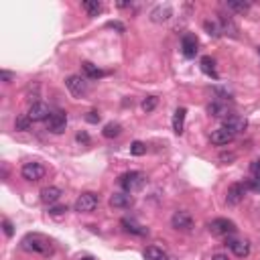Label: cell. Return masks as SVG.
<instances>
[{"mask_svg": "<svg viewBox=\"0 0 260 260\" xmlns=\"http://www.w3.org/2000/svg\"><path fill=\"white\" fill-rule=\"evenodd\" d=\"M30 124H33V120H30L29 116H19L17 120H14V130L19 132H27L30 128Z\"/></svg>", "mask_w": 260, "mask_h": 260, "instance_id": "obj_30", "label": "cell"}, {"mask_svg": "<svg viewBox=\"0 0 260 260\" xmlns=\"http://www.w3.org/2000/svg\"><path fill=\"white\" fill-rule=\"evenodd\" d=\"M200 65H202V71H203L205 75H209V78H213V80H218V71H216V61H213L211 57H202Z\"/></svg>", "mask_w": 260, "mask_h": 260, "instance_id": "obj_23", "label": "cell"}, {"mask_svg": "<svg viewBox=\"0 0 260 260\" xmlns=\"http://www.w3.org/2000/svg\"><path fill=\"white\" fill-rule=\"evenodd\" d=\"M185 116H187L185 108L175 110V114H173V132L175 134H183V130H185Z\"/></svg>", "mask_w": 260, "mask_h": 260, "instance_id": "obj_21", "label": "cell"}, {"mask_svg": "<svg viewBox=\"0 0 260 260\" xmlns=\"http://www.w3.org/2000/svg\"><path fill=\"white\" fill-rule=\"evenodd\" d=\"M0 80H2L4 84H12V80H14V73H10V71L2 69V71H0Z\"/></svg>", "mask_w": 260, "mask_h": 260, "instance_id": "obj_35", "label": "cell"}, {"mask_svg": "<svg viewBox=\"0 0 260 260\" xmlns=\"http://www.w3.org/2000/svg\"><path fill=\"white\" fill-rule=\"evenodd\" d=\"M108 27H110V29H116V30H118V33H124V27H122L120 23H116V21H112V23H108Z\"/></svg>", "mask_w": 260, "mask_h": 260, "instance_id": "obj_39", "label": "cell"}, {"mask_svg": "<svg viewBox=\"0 0 260 260\" xmlns=\"http://www.w3.org/2000/svg\"><path fill=\"white\" fill-rule=\"evenodd\" d=\"M130 152H132L134 157H143L144 152H146V144H143L141 141H136V143L130 144Z\"/></svg>", "mask_w": 260, "mask_h": 260, "instance_id": "obj_31", "label": "cell"}, {"mask_svg": "<svg viewBox=\"0 0 260 260\" xmlns=\"http://www.w3.org/2000/svg\"><path fill=\"white\" fill-rule=\"evenodd\" d=\"M236 139V136L230 132V130H226L224 126L222 128H216L211 134H209V141L213 143V144H218V146H224V144H230L232 141Z\"/></svg>", "mask_w": 260, "mask_h": 260, "instance_id": "obj_13", "label": "cell"}, {"mask_svg": "<svg viewBox=\"0 0 260 260\" xmlns=\"http://www.w3.org/2000/svg\"><path fill=\"white\" fill-rule=\"evenodd\" d=\"M86 120L89 122V124H98V122H100V114L96 110H91V112L86 114Z\"/></svg>", "mask_w": 260, "mask_h": 260, "instance_id": "obj_34", "label": "cell"}, {"mask_svg": "<svg viewBox=\"0 0 260 260\" xmlns=\"http://www.w3.org/2000/svg\"><path fill=\"white\" fill-rule=\"evenodd\" d=\"M75 141L82 143V144H89V136H87V132H78L75 134Z\"/></svg>", "mask_w": 260, "mask_h": 260, "instance_id": "obj_37", "label": "cell"}, {"mask_svg": "<svg viewBox=\"0 0 260 260\" xmlns=\"http://www.w3.org/2000/svg\"><path fill=\"white\" fill-rule=\"evenodd\" d=\"M205 110L213 118H228V114H230V106H228L226 102H222V100H213L205 106Z\"/></svg>", "mask_w": 260, "mask_h": 260, "instance_id": "obj_12", "label": "cell"}, {"mask_svg": "<svg viewBox=\"0 0 260 260\" xmlns=\"http://www.w3.org/2000/svg\"><path fill=\"white\" fill-rule=\"evenodd\" d=\"M82 8L89 14V17H98V14L104 10V4L98 2V0H91V2H82Z\"/></svg>", "mask_w": 260, "mask_h": 260, "instance_id": "obj_26", "label": "cell"}, {"mask_svg": "<svg viewBox=\"0 0 260 260\" xmlns=\"http://www.w3.org/2000/svg\"><path fill=\"white\" fill-rule=\"evenodd\" d=\"M218 25H220L222 35H228V37H238V27H236V23H234V19H232V17H228V14H220Z\"/></svg>", "mask_w": 260, "mask_h": 260, "instance_id": "obj_16", "label": "cell"}, {"mask_svg": "<svg viewBox=\"0 0 260 260\" xmlns=\"http://www.w3.org/2000/svg\"><path fill=\"white\" fill-rule=\"evenodd\" d=\"M143 112H146V114H150V112H155V108L159 106V98L157 96H146L144 100H143Z\"/></svg>", "mask_w": 260, "mask_h": 260, "instance_id": "obj_28", "label": "cell"}, {"mask_svg": "<svg viewBox=\"0 0 260 260\" xmlns=\"http://www.w3.org/2000/svg\"><path fill=\"white\" fill-rule=\"evenodd\" d=\"M203 29H205V33H207L209 37H213V39L222 37V30H220V25H218V21H211V19H207V21L203 23Z\"/></svg>", "mask_w": 260, "mask_h": 260, "instance_id": "obj_27", "label": "cell"}, {"mask_svg": "<svg viewBox=\"0 0 260 260\" xmlns=\"http://www.w3.org/2000/svg\"><path fill=\"white\" fill-rule=\"evenodd\" d=\"M27 116L33 120V122H41V120H49L51 116V110H49V106L47 104H43V102H33L30 104V108L27 112Z\"/></svg>", "mask_w": 260, "mask_h": 260, "instance_id": "obj_11", "label": "cell"}, {"mask_svg": "<svg viewBox=\"0 0 260 260\" xmlns=\"http://www.w3.org/2000/svg\"><path fill=\"white\" fill-rule=\"evenodd\" d=\"M82 260H94V258H91V256H84Z\"/></svg>", "mask_w": 260, "mask_h": 260, "instance_id": "obj_41", "label": "cell"}, {"mask_svg": "<svg viewBox=\"0 0 260 260\" xmlns=\"http://www.w3.org/2000/svg\"><path fill=\"white\" fill-rule=\"evenodd\" d=\"M2 228H4V234H6L8 238H12V234H14V228H12V224H10L8 220H2Z\"/></svg>", "mask_w": 260, "mask_h": 260, "instance_id": "obj_36", "label": "cell"}, {"mask_svg": "<svg viewBox=\"0 0 260 260\" xmlns=\"http://www.w3.org/2000/svg\"><path fill=\"white\" fill-rule=\"evenodd\" d=\"M102 134L106 136V139H116V136H120V134H122V126L118 124V122H108V124L104 126Z\"/></svg>", "mask_w": 260, "mask_h": 260, "instance_id": "obj_25", "label": "cell"}, {"mask_svg": "<svg viewBox=\"0 0 260 260\" xmlns=\"http://www.w3.org/2000/svg\"><path fill=\"white\" fill-rule=\"evenodd\" d=\"M110 205H112V207H120V209L130 207V205H132V195H130V193H126V191L114 193V195L110 197Z\"/></svg>", "mask_w": 260, "mask_h": 260, "instance_id": "obj_20", "label": "cell"}, {"mask_svg": "<svg viewBox=\"0 0 260 260\" xmlns=\"http://www.w3.org/2000/svg\"><path fill=\"white\" fill-rule=\"evenodd\" d=\"M197 39H195V35H183V39H181V51H183V55H185L187 59H193L195 55H197Z\"/></svg>", "mask_w": 260, "mask_h": 260, "instance_id": "obj_15", "label": "cell"}, {"mask_svg": "<svg viewBox=\"0 0 260 260\" xmlns=\"http://www.w3.org/2000/svg\"><path fill=\"white\" fill-rule=\"evenodd\" d=\"M224 128L230 130L234 136L236 134H242L244 130L248 128V120L244 116H238V114H230L228 118H224Z\"/></svg>", "mask_w": 260, "mask_h": 260, "instance_id": "obj_9", "label": "cell"}, {"mask_svg": "<svg viewBox=\"0 0 260 260\" xmlns=\"http://www.w3.org/2000/svg\"><path fill=\"white\" fill-rule=\"evenodd\" d=\"M228 246H230V250L238 256V258H246L250 254V244L246 240H236V238H228Z\"/></svg>", "mask_w": 260, "mask_h": 260, "instance_id": "obj_14", "label": "cell"}, {"mask_svg": "<svg viewBox=\"0 0 260 260\" xmlns=\"http://www.w3.org/2000/svg\"><path fill=\"white\" fill-rule=\"evenodd\" d=\"M82 69H84V73H86L87 80H100V78H104V75H106V71H102V69L96 67L94 63H89V61H84V63H82Z\"/></svg>", "mask_w": 260, "mask_h": 260, "instance_id": "obj_22", "label": "cell"}, {"mask_svg": "<svg viewBox=\"0 0 260 260\" xmlns=\"http://www.w3.org/2000/svg\"><path fill=\"white\" fill-rule=\"evenodd\" d=\"M246 187H248V189H252V191H256V193H260V177L250 179V181L246 183Z\"/></svg>", "mask_w": 260, "mask_h": 260, "instance_id": "obj_33", "label": "cell"}, {"mask_svg": "<svg viewBox=\"0 0 260 260\" xmlns=\"http://www.w3.org/2000/svg\"><path fill=\"white\" fill-rule=\"evenodd\" d=\"M171 226L179 232H189L193 228V216L185 209H177L171 216Z\"/></svg>", "mask_w": 260, "mask_h": 260, "instance_id": "obj_6", "label": "cell"}, {"mask_svg": "<svg viewBox=\"0 0 260 260\" xmlns=\"http://www.w3.org/2000/svg\"><path fill=\"white\" fill-rule=\"evenodd\" d=\"M173 17V8L169 4H161L157 8H152L150 12V21L152 23H165V21H169Z\"/></svg>", "mask_w": 260, "mask_h": 260, "instance_id": "obj_17", "label": "cell"}, {"mask_svg": "<svg viewBox=\"0 0 260 260\" xmlns=\"http://www.w3.org/2000/svg\"><path fill=\"white\" fill-rule=\"evenodd\" d=\"M122 228L128 232V234H134V236H146L148 234V230L144 226H141L136 220H132V218H124L122 220Z\"/></svg>", "mask_w": 260, "mask_h": 260, "instance_id": "obj_19", "label": "cell"}, {"mask_svg": "<svg viewBox=\"0 0 260 260\" xmlns=\"http://www.w3.org/2000/svg\"><path fill=\"white\" fill-rule=\"evenodd\" d=\"M67 211V205H49V213L51 216H63Z\"/></svg>", "mask_w": 260, "mask_h": 260, "instance_id": "obj_32", "label": "cell"}, {"mask_svg": "<svg viewBox=\"0 0 260 260\" xmlns=\"http://www.w3.org/2000/svg\"><path fill=\"white\" fill-rule=\"evenodd\" d=\"M246 183H232L230 187L226 191V203L228 205H240L244 202V197H246Z\"/></svg>", "mask_w": 260, "mask_h": 260, "instance_id": "obj_5", "label": "cell"}, {"mask_svg": "<svg viewBox=\"0 0 260 260\" xmlns=\"http://www.w3.org/2000/svg\"><path fill=\"white\" fill-rule=\"evenodd\" d=\"M98 203H100V197L96 193H91V191H86L75 200L73 209L78 213H89V211H94L98 207Z\"/></svg>", "mask_w": 260, "mask_h": 260, "instance_id": "obj_4", "label": "cell"}, {"mask_svg": "<svg viewBox=\"0 0 260 260\" xmlns=\"http://www.w3.org/2000/svg\"><path fill=\"white\" fill-rule=\"evenodd\" d=\"M250 171L254 177H260V159H256L252 165H250Z\"/></svg>", "mask_w": 260, "mask_h": 260, "instance_id": "obj_38", "label": "cell"}, {"mask_svg": "<svg viewBox=\"0 0 260 260\" xmlns=\"http://www.w3.org/2000/svg\"><path fill=\"white\" fill-rule=\"evenodd\" d=\"M65 86L75 98H82L84 94H87V82L82 75H69L65 80Z\"/></svg>", "mask_w": 260, "mask_h": 260, "instance_id": "obj_10", "label": "cell"}, {"mask_svg": "<svg viewBox=\"0 0 260 260\" xmlns=\"http://www.w3.org/2000/svg\"><path fill=\"white\" fill-rule=\"evenodd\" d=\"M61 195H63V191H61L59 187L49 185V187H45V189L41 191V202H43V203L53 205V203H57V202L61 200Z\"/></svg>", "mask_w": 260, "mask_h": 260, "instance_id": "obj_18", "label": "cell"}, {"mask_svg": "<svg viewBox=\"0 0 260 260\" xmlns=\"http://www.w3.org/2000/svg\"><path fill=\"white\" fill-rule=\"evenodd\" d=\"M21 246L27 252H35V254H43V256H47V254L53 252L51 240L47 236H43V234H27L21 240Z\"/></svg>", "mask_w": 260, "mask_h": 260, "instance_id": "obj_1", "label": "cell"}, {"mask_svg": "<svg viewBox=\"0 0 260 260\" xmlns=\"http://www.w3.org/2000/svg\"><path fill=\"white\" fill-rule=\"evenodd\" d=\"M21 175H23V179L25 181H41L43 177H45V167L41 165V163H25L23 165V169H21Z\"/></svg>", "mask_w": 260, "mask_h": 260, "instance_id": "obj_8", "label": "cell"}, {"mask_svg": "<svg viewBox=\"0 0 260 260\" xmlns=\"http://www.w3.org/2000/svg\"><path fill=\"white\" fill-rule=\"evenodd\" d=\"M211 260H230V258H228V254H213Z\"/></svg>", "mask_w": 260, "mask_h": 260, "instance_id": "obj_40", "label": "cell"}, {"mask_svg": "<svg viewBox=\"0 0 260 260\" xmlns=\"http://www.w3.org/2000/svg\"><path fill=\"white\" fill-rule=\"evenodd\" d=\"M118 183L126 193H134L146 185V175L141 171H126L124 175H120Z\"/></svg>", "mask_w": 260, "mask_h": 260, "instance_id": "obj_2", "label": "cell"}, {"mask_svg": "<svg viewBox=\"0 0 260 260\" xmlns=\"http://www.w3.org/2000/svg\"><path fill=\"white\" fill-rule=\"evenodd\" d=\"M207 230L213 234V236H224V238H230L232 234H236V224L228 218H216L207 224Z\"/></svg>", "mask_w": 260, "mask_h": 260, "instance_id": "obj_3", "label": "cell"}, {"mask_svg": "<svg viewBox=\"0 0 260 260\" xmlns=\"http://www.w3.org/2000/svg\"><path fill=\"white\" fill-rule=\"evenodd\" d=\"M258 53H260V47H258Z\"/></svg>", "mask_w": 260, "mask_h": 260, "instance_id": "obj_42", "label": "cell"}, {"mask_svg": "<svg viewBox=\"0 0 260 260\" xmlns=\"http://www.w3.org/2000/svg\"><path fill=\"white\" fill-rule=\"evenodd\" d=\"M143 258L144 260H167V254L163 248L159 246H148L144 252H143Z\"/></svg>", "mask_w": 260, "mask_h": 260, "instance_id": "obj_24", "label": "cell"}, {"mask_svg": "<svg viewBox=\"0 0 260 260\" xmlns=\"http://www.w3.org/2000/svg\"><path fill=\"white\" fill-rule=\"evenodd\" d=\"M226 8L228 10H232V12H248L250 10V2H234V0H230V2H226Z\"/></svg>", "mask_w": 260, "mask_h": 260, "instance_id": "obj_29", "label": "cell"}, {"mask_svg": "<svg viewBox=\"0 0 260 260\" xmlns=\"http://www.w3.org/2000/svg\"><path fill=\"white\" fill-rule=\"evenodd\" d=\"M65 128H67V114L63 110L51 112V116L47 120V130L53 134H61V132H65Z\"/></svg>", "mask_w": 260, "mask_h": 260, "instance_id": "obj_7", "label": "cell"}]
</instances>
